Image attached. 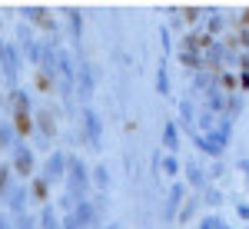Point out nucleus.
Returning a JSON list of instances; mask_svg holds the SVG:
<instances>
[{
  "label": "nucleus",
  "mask_w": 249,
  "mask_h": 229,
  "mask_svg": "<svg viewBox=\"0 0 249 229\" xmlns=\"http://www.w3.org/2000/svg\"><path fill=\"white\" fill-rule=\"evenodd\" d=\"M17 130H14V123H0V153H10L17 146Z\"/></svg>",
  "instance_id": "nucleus-11"
},
{
  "label": "nucleus",
  "mask_w": 249,
  "mask_h": 229,
  "mask_svg": "<svg viewBox=\"0 0 249 229\" xmlns=\"http://www.w3.org/2000/svg\"><path fill=\"white\" fill-rule=\"evenodd\" d=\"M17 40H20V53L30 60V63H40V57H43V43H37L30 23H23V20L17 23Z\"/></svg>",
  "instance_id": "nucleus-4"
},
{
  "label": "nucleus",
  "mask_w": 249,
  "mask_h": 229,
  "mask_svg": "<svg viewBox=\"0 0 249 229\" xmlns=\"http://www.w3.org/2000/svg\"><path fill=\"white\" fill-rule=\"evenodd\" d=\"M0 229H14V216L10 212H0Z\"/></svg>",
  "instance_id": "nucleus-15"
},
{
  "label": "nucleus",
  "mask_w": 249,
  "mask_h": 229,
  "mask_svg": "<svg viewBox=\"0 0 249 229\" xmlns=\"http://www.w3.org/2000/svg\"><path fill=\"white\" fill-rule=\"evenodd\" d=\"M70 30H73V37L80 34V14H73V10H70Z\"/></svg>",
  "instance_id": "nucleus-16"
},
{
  "label": "nucleus",
  "mask_w": 249,
  "mask_h": 229,
  "mask_svg": "<svg viewBox=\"0 0 249 229\" xmlns=\"http://www.w3.org/2000/svg\"><path fill=\"white\" fill-rule=\"evenodd\" d=\"M10 113H14V130H17V136H27L30 130H34V116H30V93L27 90H10Z\"/></svg>",
  "instance_id": "nucleus-1"
},
{
  "label": "nucleus",
  "mask_w": 249,
  "mask_h": 229,
  "mask_svg": "<svg viewBox=\"0 0 249 229\" xmlns=\"http://www.w3.org/2000/svg\"><path fill=\"white\" fill-rule=\"evenodd\" d=\"M3 206H7V212L10 216H20V212H30L27 206H30V186L23 183V179H17V186L10 190V196L3 199Z\"/></svg>",
  "instance_id": "nucleus-5"
},
{
  "label": "nucleus",
  "mask_w": 249,
  "mask_h": 229,
  "mask_svg": "<svg viewBox=\"0 0 249 229\" xmlns=\"http://www.w3.org/2000/svg\"><path fill=\"white\" fill-rule=\"evenodd\" d=\"M37 226H40V216H34V212L14 216V229H37Z\"/></svg>",
  "instance_id": "nucleus-13"
},
{
  "label": "nucleus",
  "mask_w": 249,
  "mask_h": 229,
  "mask_svg": "<svg viewBox=\"0 0 249 229\" xmlns=\"http://www.w3.org/2000/svg\"><path fill=\"white\" fill-rule=\"evenodd\" d=\"M67 186H70V196H83L87 193V166H83V159H77V156H70Z\"/></svg>",
  "instance_id": "nucleus-6"
},
{
  "label": "nucleus",
  "mask_w": 249,
  "mask_h": 229,
  "mask_svg": "<svg viewBox=\"0 0 249 229\" xmlns=\"http://www.w3.org/2000/svg\"><path fill=\"white\" fill-rule=\"evenodd\" d=\"M20 47L17 43H3L0 40V73L7 80V87L10 90H17V76H20Z\"/></svg>",
  "instance_id": "nucleus-2"
},
{
  "label": "nucleus",
  "mask_w": 249,
  "mask_h": 229,
  "mask_svg": "<svg viewBox=\"0 0 249 229\" xmlns=\"http://www.w3.org/2000/svg\"><path fill=\"white\" fill-rule=\"evenodd\" d=\"M67 170H70V156H63V153H50V159L43 163V179L47 183H57V179H63L67 176Z\"/></svg>",
  "instance_id": "nucleus-7"
},
{
  "label": "nucleus",
  "mask_w": 249,
  "mask_h": 229,
  "mask_svg": "<svg viewBox=\"0 0 249 229\" xmlns=\"http://www.w3.org/2000/svg\"><path fill=\"white\" fill-rule=\"evenodd\" d=\"M17 173H14V166L10 163H0V199H7L10 196V190L17 186V179H14Z\"/></svg>",
  "instance_id": "nucleus-10"
},
{
  "label": "nucleus",
  "mask_w": 249,
  "mask_h": 229,
  "mask_svg": "<svg viewBox=\"0 0 249 229\" xmlns=\"http://www.w3.org/2000/svg\"><path fill=\"white\" fill-rule=\"evenodd\" d=\"M10 166H14V173H17L23 183L30 179V173L37 170V156H34V150H30L23 140H17V146L10 150Z\"/></svg>",
  "instance_id": "nucleus-3"
},
{
  "label": "nucleus",
  "mask_w": 249,
  "mask_h": 229,
  "mask_svg": "<svg viewBox=\"0 0 249 229\" xmlns=\"http://www.w3.org/2000/svg\"><path fill=\"white\" fill-rule=\"evenodd\" d=\"M47 186H50V183H47L43 176H37V179H34V186H30V196H37V199H47Z\"/></svg>",
  "instance_id": "nucleus-14"
},
{
  "label": "nucleus",
  "mask_w": 249,
  "mask_h": 229,
  "mask_svg": "<svg viewBox=\"0 0 249 229\" xmlns=\"http://www.w3.org/2000/svg\"><path fill=\"white\" fill-rule=\"evenodd\" d=\"M20 17L34 20L37 27H43V30H53V17H50V10L47 7H37V3H23L20 7Z\"/></svg>",
  "instance_id": "nucleus-8"
},
{
  "label": "nucleus",
  "mask_w": 249,
  "mask_h": 229,
  "mask_svg": "<svg viewBox=\"0 0 249 229\" xmlns=\"http://www.w3.org/2000/svg\"><path fill=\"white\" fill-rule=\"evenodd\" d=\"M40 229H63V219L57 216V210H53L50 203L40 210Z\"/></svg>",
  "instance_id": "nucleus-12"
},
{
  "label": "nucleus",
  "mask_w": 249,
  "mask_h": 229,
  "mask_svg": "<svg viewBox=\"0 0 249 229\" xmlns=\"http://www.w3.org/2000/svg\"><path fill=\"white\" fill-rule=\"evenodd\" d=\"M34 130H40V143L47 146L53 136H57V126H53V116L47 113V110H37V116H34Z\"/></svg>",
  "instance_id": "nucleus-9"
}]
</instances>
